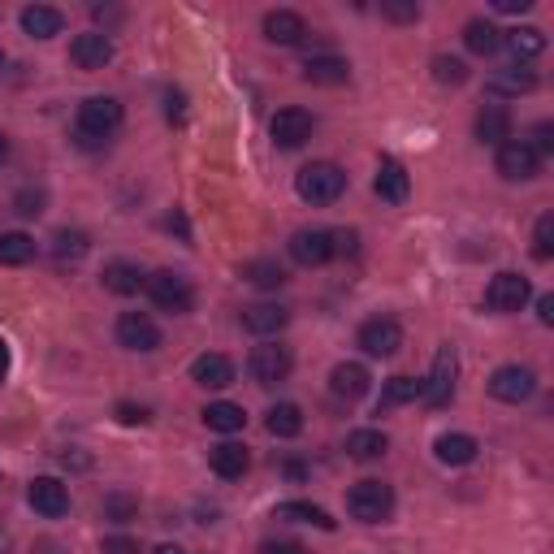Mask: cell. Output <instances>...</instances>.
I'll use <instances>...</instances> for the list:
<instances>
[{"label":"cell","instance_id":"1","mask_svg":"<svg viewBox=\"0 0 554 554\" xmlns=\"http://www.w3.org/2000/svg\"><path fill=\"white\" fill-rule=\"evenodd\" d=\"M295 191H299V200L303 204H334L342 191H347V174L334 165V161H312V165H303L299 174H295Z\"/></svg>","mask_w":554,"mask_h":554},{"label":"cell","instance_id":"2","mask_svg":"<svg viewBox=\"0 0 554 554\" xmlns=\"http://www.w3.org/2000/svg\"><path fill=\"white\" fill-rule=\"evenodd\" d=\"M117 126H122V104L113 96H91L78 104V143L83 148H100Z\"/></svg>","mask_w":554,"mask_h":554},{"label":"cell","instance_id":"3","mask_svg":"<svg viewBox=\"0 0 554 554\" xmlns=\"http://www.w3.org/2000/svg\"><path fill=\"white\" fill-rule=\"evenodd\" d=\"M455 381H459V355H455V347H438L429 377H420V403L433 407V412L446 407L455 399Z\"/></svg>","mask_w":554,"mask_h":554},{"label":"cell","instance_id":"4","mask_svg":"<svg viewBox=\"0 0 554 554\" xmlns=\"http://www.w3.org/2000/svg\"><path fill=\"white\" fill-rule=\"evenodd\" d=\"M143 290H148L152 303H156L161 312L187 316V312L195 308V290H191V282H187L182 273H174V269H156V273H148Z\"/></svg>","mask_w":554,"mask_h":554},{"label":"cell","instance_id":"5","mask_svg":"<svg viewBox=\"0 0 554 554\" xmlns=\"http://www.w3.org/2000/svg\"><path fill=\"white\" fill-rule=\"evenodd\" d=\"M347 511H351V520H360V524L390 520L394 490H390L386 481H360V485H351V490H347Z\"/></svg>","mask_w":554,"mask_h":554},{"label":"cell","instance_id":"6","mask_svg":"<svg viewBox=\"0 0 554 554\" xmlns=\"http://www.w3.org/2000/svg\"><path fill=\"white\" fill-rule=\"evenodd\" d=\"M529 295H533L529 277H520V273H494L490 286H485V308L507 316V312H520L524 303H529Z\"/></svg>","mask_w":554,"mask_h":554},{"label":"cell","instance_id":"7","mask_svg":"<svg viewBox=\"0 0 554 554\" xmlns=\"http://www.w3.org/2000/svg\"><path fill=\"white\" fill-rule=\"evenodd\" d=\"M290 351L282 347V342H260V347L247 355V373H252L260 386H277V381L290 377Z\"/></svg>","mask_w":554,"mask_h":554},{"label":"cell","instance_id":"8","mask_svg":"<svg viewBox=\"0 0 554 554\" xmlns=\"http://www.w3.org/2000/svg\"><path fill=\"white\" fill-rule=\"evenodd\" d=\"M312 113L308 109H295V104H290V109H277L273 113V122H269V135H273V143L277 148H303V143L312 139Z\"/></svg>","mask_w":554,"mask_h":554},{"label":"cell","instance_id":"9","mask_svg":"<svg viewBox=\"0 0 554 554\" xmlns=\"http://www.w3.org/2000/svg\"><path fill=\"white\" fill-rule=\"evenodd\" d=\"M498 174L507 182H529L542 174V156H537L524 139H507L503 148H498Z\"/></svg>","mask_w":554,"mask_h":554},{"label":"cell","instance_id":"10","mask_svg":"<svg viewBox=\"0 0 554 554\" xmlns=\"http://www.w3.org/2000/svg\"><path fill=\"white\" fill-rule=\"evenodd\" d=\"M533 390H537L533 368H520V364H503L490 377V394L498 403H524V399H533Z\"/></svg>","mask_w":554,"mask_h":554},{"label":"cell","instance_id":"11","mask_svg":"<svg viewBox=\"0 0 554 554\" xmlns=\"http://www.w3.org/2000/svg\"><path fill=\"white\" fill-rule=\"evenodd\" d=\"M290 260L303 269H316L334 260V234L329 230H295L290 234Z\"/></svg>","mask_w":554,"mask_h":554},{"label":"cell","instance_id":"12","mask_svg":"<svg viewBox=\"0 0 554 554\" xmlns=\"http://www.w3.org/2000/svg\"><path fill=\"white\" fill-rule=\"evenodd\" d=\"M117 342L126 351H156L161 347V329L148 312H122L117 316Z\"/></svg>","mask_w":554,"mask_h":554},{"label":"cell","instance_id":"13","mask_svg":"<svg viewBox=\"0 0 554 554\" xmlns=\"http://www.w3.org/2000/svg\"><path fill=\"white\" fill-rule=\"evenodd\" d=\"M360 347L368 355H377V360H386V355H394L403 347V329L399 321H390V316H373V321L360 325Z\"/></svg>","mask_w":554,"mask_h":554},{"label":"cell","instance_id":"14","mask_svg":"<svg viewBox=\"0 0 554 554\" xmlns=\"http://www.w3.org/2000/svg\"><path fill=\"white\" fill-rule=\"evenodd\" d=\"M26 503H31L39 516H48V520H61L65 511H70V490L57 481V477H35L31 481V490H26Z\"/></svg>","mask_w":554,"mask_h":554},{"label":"cell","instance_id":"15","mask_svg":"<svg viewBox=\"0 0 554 554\" xmlns=\"http://www.w3.org/2000/svg\"><path fill=\"white\" fill-rule=\"evenodd\" d=\"M70 61L78 65V70H104V65L113 61V39L104 35V31H83V35H74Z\"/></svg>","mask_w":554,"mask_h":554},{"label":"cell","instance_id":"16","mask_svg":"<svg viewBox=\"0 0 554 554\" xmlns=\"http://www.w3.org/2000/svg\"><path fill=\"white\" fill-rule=\"evenodd\" d=\"M373 191L386 204H407V195H412V178H407V169L394 161V156H381V161H377V178H373Z\"/></svg>","mask_w":554,"mask_h":554},{"label":"cell","instance_id":"17","mask_svg":"<svg viewBox=\"0 0 554 554\" xmlns=\"http://www.w3.org/2000/svg\"><path fill=\"white\" fill-rule=\"evenodd\" d=\"M191 381L204 390H226L234 381V364L217 351H204V355H195V364H191Z\"/></svg>","mask_w":554,"mask_h":554},{"label":"cell","instance_id":"18","mask_svg":"<svg viewBox=\"0 0 554 554\" xmlns=\"http://www.w3.org/2000/svg\"><path fill=\"white\" fill-rule=\"evenodd\" d=\"M477 438L472 433H442L438 442H433V455H438V464L446 468H468L472 459H477Z\"/></svg>","mask_w":554,"mask_h":554},{"label":"cell","instance_id":"19","mask_svg":"<svg viewBox=\"0 0 554 554\" xmlns=\"http://www.w3.org/2000/svg\"><path fill=\"white\" fill-rule=\"evenodd\" d=\"M286 321H290V312L277 308V303H252V308H243V329H247V334H256V338L282 334Z\"/></svg>","mask_w":554,"mask_h":554},{"label":"cell","instance_id":"20","mask_svg":"<svg viewBox=\"0 0 554 554\" xmlns=\"http://www.w3.org/2000/svg\"><path fill=\"white\" fill-rule=\"evenodd\" d=\"M208 464H213V472L221 481H239L247 468H252V455H247L243 442H221L208 451Z\"/></svg>","mask_w":554,"mask_h":554},{"label":"cell","instance_id":"21","mask_svg":"<svg viewBox=\"0 0 554 554\" xmlns=\"http://www.w3.org/2000/svg\"><path fill=\"white\" fill-rule=\"evenodd\" d=\"M303 35H308V22H303L295 9H273V13H265V39H269V44L290 48V44H299Z\"/></svg>","mask_w":554,"mask_h":554},{"label":"cell","instance_id":"22","mask_svg":"<svg viewBox=\"0 0 554 554\" xmlns=\"http://www.w3.org/2000/svg\"><path fill=\"white\" fill-rule=\"evenodd\" d=\"M485 87H490L494 96H529V91L537 87V74L529 70V65H503V70H494L490 78H485Z\"/></svg>","mask_w":554,"mask_h":554},{"label":"cell","instance_id":"23","mask_svg":"<svg viewBox=\"0 0 554 554\" xmlns=\"http://www.w3.org/2000/svg\"><path fill=\"white\" fill-rule=\"evenodd\" d=\"M329 390H334L338 399H364V394L373 390V377H368L364 364H334V373H329Z\"/></svg>","mask_w":554,"mask_h":554},{"label":"cell","instance_id":"24","mask_svg":"<svg viewBox=\"0 0 554 554\" xmlns=\"http://www.w3.org/2000/svg\"><path fill=\"white\" fill-rule=\"evenodd\" d=\"M104 290H113V295H139L143 282H148V273L139 265H130V260H113V265H104Z\"/></svg>","mask_w":554,"mask_h":554},{"label":"cell","instance_id":"25","mask_svg":"<svg viewBox=\"0 0 554 554\" xmlns=\"http://www.w3.org/2000/svg\"><path fill=\"white\" fill-rule=\"evenodd\" d=\"M18 22L31 39H52V35H61V26H65L61 9H52V5H26Z\"/></svg>","mask_w":554,"mask_h":554},{"label":"cell","instance_id":"26","mask_svg":"<svg viewBox=\"0 0 554 554\" xmlns=\"http://www.w3.org/2000/svg\"><path fill=\"white\" fill-rule=\"evenodd\" d=\"M477 139L494 143V148H503V143L511 139V113L503 109V104H485V109L477 113Z\"/></svg>","mask_w":554,"mask_h":554},{"label":"cell","instance_id":"27","mask_svg":"<svg viewBox=\"0 0 554 554\" xmlns=\"http://www.w3.org/2000/svg\"><path fill=\"white\" fill-rule=\"evenodd\" d=\"M303 78L316 87H342L351 78V65L342 57H312L308 65H303Z\"/></svg>","mask_w":554,"mask_h":554},{"label":"cell","instance_id":"28","mask_svg":"<svg viewBox=\"0 0 554 554\" xmlns=\"http://www.w3.org/2000/svg\"><path fill=\"white\" fill-rule=\"evenodd\" d=\"M390 451V438L381 429H355L347 438V455L360 459V464H373V459H381Z\"/></svg>","mask_w":554,"mask_h":554},{"label":"cell","instance_id":"29","mask_svg":"<svg viewBox=\"0 0 554 554\" xmlns=\"http://www.w3.org/2000/svg\"><path fill=\"white\" fill-rule=\"evenodd\" d=\"M464 44H468V52H477V57H494V52L503 48V31L485 18H472L464 26Z\"/></svg>","mask_w":554,"mask_h":554},{"label":"cell","instance_id":"30","mask_svg":"<svg viewBox=\"0 0 554 554\" xmlns=\"http://www.w3.org/2000/svg\"><path fill=\"white\" fill-rule=\"evenodd\" d=\"M200 416H204V425L213 433H239L247 425V412L239 403H208Z\"/></svg>","mask_w":554,"mask_h":554},{"label":"cell","instance_id":"31","mask_svg":"<svg viewBox=\"0 0 554 554\" xmlns=\"http://www.w3.org/2000/svg\"><path fill=\"white\" fill-rule=\"evenodd\" d=\"M265 429L273 433V438H299V433H303V412L295 403H273L269 416H265Z\"/></svg>","mask_w":554,"mask_h":554},{"label":"cell","instance_id":"32","mask_svg":"<svg viewBox=\"0 0 554 554\" xmlns=\"http://www.w3.org/2000/svg\"><path fill=\"white\" fill-rule=\"evenodd\" d=\"M273 520H295V524H312V529H334V520H329L325 507H312V503H282L273 511Z\"/></svg>","mask_w":554,"mask_h":554},{"label":"cell","instance_id":"33","mask_svg":"<svg viewBox=\"0 0 554 554\" xmlns=\"http://www.w3.org/2000/svg\"><path fill=\"white\" fill-rule=\"evenodd\" d=\"M35 260V239L22 230L0 234V265H31Z\"/></svg>","mask_w":554,"mask_h":554},{"label":"cell","instance_id":"34","mask_svg":"<svg viewBox=\"0 0 554 554\" xmlns=\"http://www.w3.org/2000/svg\"><path fill=\"white\" fill-rule=\"evenodd\" d=\"M503 48H511L516 57H537L546 52V35L537 26H516V31H503Z\"/></svg>","mask_w":554,"mask_h":554},{"label":"cell","instance_id":"35","mask_svg":"<svg viewBox=\"0 0 554 554\" xmlns=\"http://www.w3.org/2000/svg\"><path fill=\"white\" fill-rule=\"evenodd\" d=\"M243 277H247L252 286H260V290L286 286V269L277 265V260H252V265H243Z\"/></svg>","mask_w":554,"mask_h":554},{"label":"cell","instance_id":"36","mask_svg":"<svg viewBox=\"0 0 554 554\" xmlns=\"http://www.w3.org/2000/svg\"><path fill=\"white\" fill-rule=\"evenodd\" d=\"M420 399V377H390L386 390H381V407H403V403H416Z\"/></svg>","mask_w":554,"mask_h":554},{"label":"cell","instance_id":"37","mask_svg":"<svg viewBox=\"0 0 554 554\" xmlns=\"http://www.w3.org/2000/svg\"><path fill=\"white\" fill-rule=\"evenodd\" d=\"M87 234L83 230H61L57 239H52V256L57 260H83L87 256Z\"/></svg>","mask_w":554,"mask_h":554},{"label":"cell","instance_id":"38","mask_svg":"<svg viewBox=\"0 0 554 554\" xmlns=\"http://www.w3.org/2000/svg\"><path fill=\"white\" fill-rule=\"evenodd\" d=\"M433 78L438 83H446V87H459V83H468V65L459 61V57H433Z\"/></svg>","mask_w":554,"mask_h":554},{"label":"cell","instance_id":"39","mask_svg":"<svg viewBox=\"0 0 554 554\" xmlns=\"http://www.w3.org/2000/svg\"><path fill=\"white\" fill-rule=\"evenodd\" d=\"M533 256H537V260H550V256H554V213H542V217H537Z\"/></svg>","mask_w":554,"mask_h":554},{"label":"cell","instance_id":"40","mask_svg":"<svg viewBox=\"0 0 554 554\" xmlns=\"http://www.w3.org/2000/svg\"><path fill=\"white\" fill-rule=\"evenodd\" d=\"M44 200H48V195L39 187H22L18 195H13V213H18V217H39V213H44Z\"/></svg>","mask_w":554,"mask_h":554},{"label":"cell","instance_id":"41","mask_svg":"<svg viewBox=\"0 0 554 554\" xmlns=\"http://www.w3.org/2000/svg\"><path fill=\"white\" fill-rule=\"evenodd\" d=\"M381 13H386L390 22H416L420 18V5H416V0H386Z\"/></svg>","mask_w":554,"mask_h":554},{"label":"cell","instance_id":"42","mask_svg":"<svg viewBox=\"0 0 554 554\" xmlns=\"http://www.w3.org/2000/svg\"><path fill=\"white\" fill-rule=\"evenodd\" d=\"M104 516H109V520H130V516H135V498H126V494L104 498Z\"/></svg>","mask_w":554,"mask_h":554},{"label":"cell","instance_id":"43","mask_svg":"<svg viewBox=\"0 0 554 554\" xmlns=\"http://www.w3.org/2000/svg\"><path fill=\"white\" fill-rule=\"evenodd\" d=\"M117 420H122V425H148L152 407H143V403H117Z\"/></svg>","mask_w":554,"mask_h":554},{"label":"cell","instance_id":"44","mask_svg":"<svg viewBox=\"0 0 554 554\" xmlns=\"http://www.w3.org/2000/svg\"><path fill=\"white\" fill-rule=\"evenodd\" d=\"M529 148H533L537 156L554 152V126H550V122H537V130H533V143H529Z\"/></svg>","mask_w":554,"mask_h":554},{"label":"cell","instance_id":"45","mask_svg":"<svg viewBox=\"0 0 554 554\" xmlns=\"http://www.w3.org/2000/svg\"><path fill=\"white\" fill-rule=\"evenodd\" d=\"M329 234H334V256H351L355 252V239H360L355 230H329Z\"/></svg>","mask_w":554,"mask_h":554},{"label":"cell","instance_id":"46","mask_svg":"<svg viewBox=\"0 0 554 554\" xmlns=\"http://www.w3.org/2000/svg\"><path fill=\"white\" fill-rule=\"evenodd\" d=\"M104 554H139V542H130V537H104Z\"/></svg>","mask_w":554,"mask_h":554},{"label":"cell","instance_id":"47","mask_svg":"<svg viewBox=\"0 0 554 554\" xmlns=\"http://www.w3.org/2000/svg\"><path fill=\"white\" fill-rule=\"evenodd\" d=\"M260 554H308V550H303L299 542H265Z\"/></svg>","mask_w":554,"mask_h":554},{"label":"cell","instance_id":"48","mask_svg":"<svg viewBox=\"0 0 554 554\" xmlns=\"http://www.w3.org/2000/svg\"><path fill=\"white\" fill-rule=\"evenodd\" d=\"M494 9L498 13H529L533 0H494Z\"/></svg>","mask_w":554,"mask_h":554},{"label":"cell","instance_id":"49","mask_svg":"<svg viewBox=\"0 0 554 554\" xmlns=\"http://www.w3.org/2000/svg\"><path fill=\"white\" fill-rule=\"evenodd\" d=\"M537 316H542V325H554V295L537 299Z\"/></svg>","mask_w":554,"mask_h":554},{"label":"cell","instance_id":"50","mask_svg":"<svg viewBox=\"0 0 554 554\" xmlns=\"http://www.w3.org/2000/svg\"><path fill=\"white\" fill-rule=\"evenodd\" d=\"M5 373H9V342L0 338V381H5Z\"/></svg>","mask_w":554,"mask_h":554},{"label":"cell","instance_id":"51","mask_svg":"<svg viewBox=\"0 0 554 554\" xmlns=\"http://www.w3.org/2000/svg\"><path fill=\"white\" fill-rule=\"evenodd\" d=\"M169 117H182V96H174V91H169Z\"/></svg>","mask_w":554,"mask_h":554},{"label":"cell","instance_id":"52","mask_svg":"<svg viewBox=\"0 0 554 554\" xmlns=\"http://www.w3.org/2000/svg\"><path fill=\"white\" fill-rule=\"evenodd\" d=\"M9 156V139H5V130H0V161Z\"/></svg>","mask_w":554,"mask_h":554},{"label":"cell","instance_id":"53","mask_svg":"<svg viewBox=\"0 0 554 554\" xmlns=\"http://www.w3.org/2000/svg\"><path fill=\"white\" fill-rule=\"evenodd\" d=\"M156 554H187V550H182V546H161Z\"/></svg>","mask_w":554,"mask_h":554},{"label":"cell","instance_id":"54","mask_svg":"<svg viewBox=\"0 0 554 554\" xmlns=\"http://www.w3.org/2000/svg\"><path fill=\"white\" fill-rule=\"evenodd\" d=\"M0 70H5V52H0Z\"/></svg>","mask_w":554,"mask_h":554}]
</instances>
